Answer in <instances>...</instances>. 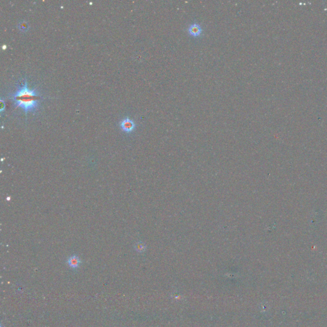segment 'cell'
<instances>
[{
  "label": "cell",
  "mask_w": 327,
  "mask_h": 327,
  "mask_svg": "<svg viewBox=\"0 0 327 327\" xmlns=\"http://www.w3.org/2000/svg\"><path fill=\"white\" fill-rule=\"evenodd\" d=\"M1 104H2L1 111H3V110H4V109H5V102H4V101H3V100L2 99L1 100Z\"/></svg>",
  "instance_id": "cell-7"
},
{
  "label": "cell",
  "mask_w": 327,
  "mask_h": 327,
  "mask_svg": "<svg viewBox=\"0 0 327 327\" xmlns=\"http://www.w3.org/2000/svg\"><path fill=\"white\" fill-rule=\"evenodd\" d=\"M11 99L15 106L20 107L27 114L30 112H35L38 110L42 97L35 89H30L27 81H24L17 90L11 95Z\"/></svg>",
  "instance_id": "cell-1"
},
{
  "label": "cell",
  "mask_w": 327,
  "mask_h": 327,
  "mask_svg": "<svg viewBox=\"0 0 327 327\" xmlns=\"http://www.w3.org/2000/svg\"><path fill=\"white\" fill-rule=\"evenodd\" d=\"M134 249L136 251L138 252V253H142L146 250V245L144 243H142L141 242H139L135 243L134 246Z\"/></svg>",
  "instance_id": "cell-5"
},
{
  "label": "cell",
  "mask_w": 327,
  "mask_h": 327,
  "mask_svg": "<svg viewBox=\"0 0 327 327\" xmlns=\"http://www.w3.org/2000/svg\"><path fill=\"white\" fill-rule=\"evenodd\" d=\"M66 263L69 267L72 269H77L79 267L82 261L81 259L77 255H72L67 259Z\"/></svg>",
  "instance_id": "cell-4"
},
{
  "label": "cell",
  "mask_w": 327,
  "mask_h": 327,
  "mask_svg": "<svg viewBox=\"0 0 327 327\" xmlns=\"http://www.w3.org/2000/svg\"><path fill=\"white\" fill-rule=\"evenodd\" d=\"M135 122L128 118H124L121 121L120 124V127L123 131L126 133H131L135 128Z\"/></svg>",
  "instance_id": "cell-2"
},
{
  "label": "cell",
  "mask_w": 327,
  "mask_h": 327,
  "mask_svg": "<svg viewBox=\"0 0 327 327\" xmlns=\"http://www.w3.org/2000/svg\"><path fill=\"white\" fill-rule=\"evenodd\" d=\"M188 33L190 35L194 37H197L201 35L203 33V29L201 26L197 23H193L190 24L187 29Z\"/></svg>",
  "instance_id": "cell-3"
},
{
  "label": "cell",
  "mask_w": 327,
  "mask_h": 327,
  "mask_svg": "<svg viewBox=\"0 0 327 327\" xmlns=\"http://www.w3.org/2000/svg\"><path fill=\"white\" fill-rule=\"evenodd\" d=\"M18 28L19 29V30H20L21 31H23V32H26L28 31L29 30V25L27 23V22L26 21H21L20 22L19 25H18Z\"/></svg>",
  "instance_id": "cell-6"
}]
</instances>
